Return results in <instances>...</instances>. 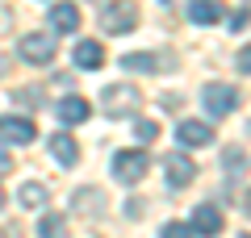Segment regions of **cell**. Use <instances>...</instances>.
Masks as SVG:
<instances>
[{"mask_svg": "<svg viewBox=\"0 0 251 238\" xmlns=\"http://www.w3.org/2000/svg\"><path fill=\"white\" fill-rule=\"evenodd\" d=\"M100 100H105L109 117H130L138 109V100H143V92H138L134 84H109V88L100 92Z\"/></svg>", "mask_w": 251, "mask_h": 238, "instance_id": "cell-1", "label": "cell"}, {"mask_svg": "<svg viewBox=\"0 0 251 238\" xmlns=\"http://www.w3.org/2000/svg\"><path fill=\"white\" fill-rule=\"evenodd\" d=\"M239 163H243V150H239V146H230V150H226V176H230V180L239 176Z\"/></svg>", "mask_w": 251, "mask_h": 238, "instance_id": "cell-21", "label": "cell"}, {"mask_svg": "<svg viewBox=\"0 0 251 238\" xmlns=\"http://www.w3.org/2000/svg\"><path fill=\"white\" fill-rule=\"evenodd\" d=\"M147 167H151V159H147L143 150H117L113 155V176L122 180V184H138V180L147 176Z\"/></svg>", "mask_w": 251, "mask_h": 238, "instance_id": "cell-5", "label": "cell"}, {"mask_svg": "<svg viewBox=\"0 0 251 238\" xmlns=\"http://www.w3.org/2000/svg\"><path fill=\"white\" fill-rule=\"evenodd\" d=\"M105 196H100V188H80V192H75V209L80 213H88V217H100V213H105Z\"/></svg>", "mask_w": 251, "mask_h": 238, "instance_id": "cell-15", "label": "cell"}, {"mask_svg": "<svg viewBox=\"0 0 251 238\" xmlns=\"http://www.w3.org/2000/svg\"><path fill=\"white\" fill-rule=\"evenodd\" d=\"M50 29L54 34H75L80 29V9H75L72 0H59L50 9Z\"/></svg>", "mask_w": 251, "mask_h": 238, "instance_id": "cell-10", "label": "cell"}, {"mask_svg": "<svg viewBox=\"0 0 251 238\" xmlns=\"http://www.w3.org/2000/svg\"><path fill=\"white\" fill-rule=\"evenodd\" d=\"M239 71H243V75H251V46H243V50H239Z\"/></svg>", "mask_w": 251, "mask_h": 238, "instance_id": "cell-22", "label": "cell"}, {"mask_svg": "<svg viewBox=\"0 0 251 238\" xmlns=\"http://www.w3.org/2000/svg\"><path fill=\"white\" fill-rule=\"evenodd\" d=\"M188 21L214 25V21H222V4H218V0H193V4H188Z\"/></svg>", "mask_w": 251, "mask_h": 238, "instance_id": "cell-13", "label": "cell"}, {"mask_svg": "<svg viewBox=\"0 0 251 238\" xmlns=\"http://www.w3.org/2000/svg\"><path fill=\"white\" fill-rule=\"evenodd\" d=\"M38 234L42 238H67V217H63V213H46V217L38 221Z\"/></svg>", "mask_w": 251, "mask_h": 238, "instance_id": "cell-16", "label": "cell"}, {"mask_svg": "<svg viewBox=\"0 0 251 238\" xmlns=\"http://www.w3.org/2000/svg\"><path fill=\"white\" fill-rule=\"evenodd\" d=\"M17 201L25 205V209H38V205H46V188L42 184H21L17 188Z\"/></svg>", "mask_w": 251, "mask_h": 238, "instance_id": "cell-18", "label": "cell"}, {"mask_svg": "<svg viewBox=\"0 0 251 238\" xmlns=\"http://www.w3.org/2000/svg\"><path fill=\"white\" fill-rule=\"evenodd\" d=\"M17 59L21 63H34V67L50 63L54 59V34H25L17 42Z\"/></svg>", "mask_w": 251, "mask_h": 238, "instance_id": "cell-4", "label": "cell"}, {"mask_svg": "<svg viewBox=\"0 0 251 238\" xmlns=\"http://www.w3.org/2000/svg\"><path fill=\"white\" fill-rule=\"evenodd\" d=\"M143 209H147V205H143V196H130V205H126V213H130V217H143Z\"/></svg>", "mask_w": 251, "mask_h": 238, "instance_id": "cell-23", "label": "cell"}, {"mask_svg": "<svg viewBox=\"0 0 251 238\" xmlns=\"http://www.w3.org/2000/svg\"><path fill=\"white\" fill-rule=\"evenodd\" d=\"M9 167H13V159H9V150L0 146V176H4V171H9Z\"/></svg>", "mask_w": 251, "mask_h": 238, "instance_id": "cell-24", "label": "cell"}, {"mask_svg": "<svg viewBox=\"0 0 251 238\" xmlns=\"http://www.w3.org/2000/svg\"><path fill=\"white\" fill-rule=\"evenodd\" d=\"M163 176H168L172 188H184V184H193V180H197V163H193L184 150H172V155L163 159Z\"/></svg>", "mask_w": 251, "mask_h": 238, "instance_id": "cell-6", "label": "cell"}, {"mask_svg": "<svg viewBox=\"0 0 251 238\" xmlns=\"http://www.w3.org/2000/svg\"><path fill=\"white\" fill-rule=\"evenodd\" d=\"M100 25H105V34H130L138 25V4L134 0H113V4H105Z\"/></svg>", "mask_w": 251, "mask_h": 238, "instance_id": "cell-2", "label": "cell"}, {"mask_svg": "<svg viewBox=\"0 0 251 238\" xmlns=\"http://www.w3.org/2000/svg\"><path fill=\"white\" fill-rule=\"evenodd\" d=\"M243 209H247V213H251V192H247V196H243Z\"/></svg>", "mask_w": 251, "mask_h": 238, "instance_id": "cell-25", "label": "cell"}, {"mask_svg": "<svg viewBox=\"0 0 251 238\" xmlns=\"http://www.w3.org/2000/svg\"><path fill=\"white\" fill-rule=\"evenodd\" d=\"M4 201H9V196H4V188H0V209H4Z\"/></svg>", "mask_w": 251, "mask_h": 238, "instance_id": "cell-26", "label": "cell"}, {"mask_svg": "<svg viewBox=\"0 0 251 238\" xmlns=\"http://www.w3.org/2000/svg\"><path fill=\"white\" fill-rule=\"evenodd\" d=\"M201 100H205L209 117H230L239 109V88H230V84H205L201 88Z\"/></svg>", "mask_w": 251, "mask_h": 238, "instance_id": "cell-3", "label": "cell"}, {"mask_svg": "<svg viewBox=\"0 0 251 238\" xmlns=\"http://www.w3.org/2000/svg\"><path fill=\"white\" fill-rule=\"evenodd\" d=\"M176 138H180V146H209V142H214V130H209L205 121H180Z\"/></svg>", "mask_w": 251, "mask_h": 238, "instance_id": "cell-11", "label": "cell"}, {"mask_svg": "<svg viewBox=\"0 0 251 238\" xmlns=\"http://www.w3.org/2000/svg\"><path fill=\"white\" fill-rule=\"evenodd\" d=\"M122 67L143 71V75H151V71H163V67H159V54H126V59H122Z\"/></svg>", "mask_w": 251, "mask_h": 238, "instance_id": "cell-17", "label": "cell"}, {"mask_svg": "<svg viewBox=\"0 0 251 238\" xmlns=\"http://www.w3.org/2000/svg\"><path fill=\"white\" fill-rule=\"evenodd\" d=\"M50 155L59 167H75V159H80V146H75L72 134H50Z\"/></svg>", "mask_w": 251, "mask_h": 238, "instance_id": "cell-12", "label": "cell"}, {"mask_svg": "<svg viewBox=\"0 0 251 238\" xmlns=\"http://www.w3.org/2000/svg\"><path fill=\"white\" fill-rule=\"evenodd\" d=\"M134 138L138 142H155V138H159V121H147V117H143V121L134 125Z\"/></svg>", "mask_w": 251, "mask_h": 238, "instance_id": "cell-19", "label": "cell"}, {"mask_svg": "<svg viewBox=\"0 0 251 238\" xmlns=\"http://www.w3.org/2000/svg\"><path fill=\"white\" fill-rule=\"evenodd\" d=\"M54 117H59L63 125H75V121H88L92 117V105L84 96H63L59 105H54Z\"/></svg>", "mask_w": 251, "mask_h": 238, "instance_id": "cell-9", "label": "cell"}, {"mask_svg": "<svg viewBox=\"0 0 251 238\" xmlns=\"http://www.w3.org/2000/svg\"><path fill=\"white\" fill-rule=\"evenodd\" d=\"M159 238H193V226H184V221H168Z\"/></svg>", "mask_w": 251, "mask_h": 238, "instance_id": "cell-20", "label": "cell"}, {"mask_svg": "<svg viewBox=\"0 0 251 238\" xmlns=\"http://www.w3.org/2000/svg\"><path fill=\"white\" fill-rule=\"evenodd\" d=\"M100 63H105L100 42H80V46H75V67H80V71H100Z\"/></svg>", "mask_w": 251, "mask_h": 238, "instance_id": "cell-14", "label": "cell"}, {"mask_svg": "<svg viewBox=\"0 0 251 238\" xmlns=\"http://www.w3.org/2000/svg\"><path fill=\"white\" fill-rule=\"evenodd\" d=\"M243 238H251V234H243Z\"/></svg>", "mask_w": 251, "mask_h": 238, "instance_id": "cell-27", "label": "cell"}, {"mask_svg": "<svg viewBox=\"0 0 251 238\" xmlns=\"http://www.w3.org/2000/svg\"><path fill=\"white\" fill-rule=\"evenodd\" d=\"M34 121L29 117H17V113H9V117H0V142H17V146H25V142H34Z\"/></svg>", "mask_w": 251, "mask_h": 238, "instance_id": "cell-7", "label": "cell"}, {"mask_svg": "<svg viewBox=\"0 0 251 238\" xmlns=\"http://www.w3.org/2000/svg\"><path fill=\"white\" fill-rule=\"evenodd\" d=\"M218 230H222V209L209 201H201L197 209H193V234L201 238H218Z\"/></svg>", "mask_w": 251, "mask_h": 238, "instance_id": "cell-8", "label": "cell"}]
</instances>
